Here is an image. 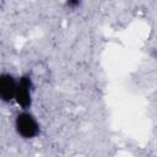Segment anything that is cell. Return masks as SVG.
<instances>
[{"label":"cell","instance_id":"obj_1","mask_svg":"<svg viewBox=\"0 0 157 157\" xmlns=\"http://www.w3.org/2000/svg\"><path fill=\"white\" fill-rule=\"evenodd\" d=\"M15 129L23 139H33L39 134V124L28 110H22L16 115Z\"/></svg>","mask_w":157,"mask_h":157},{"label":"cell","instance_id":"obj_2","mask_svg":"<svg viewBox=\"0 0 157 157\" xmlns=\"http://www.w3.org/2000/svg\"><path fill=\"white\" fill-rule=\"evenodd\" d=\"M32 93H33V82L31 76L23 75L18 78L17 90L15 96V102L22 110H27L32 105Z\"/></svg>","mask_w":157,"mask_h":157},{"label":"cell","instance_id":"obj_3","mask_svg":"<svg viewBox=\"0 0 157 157\" xmlns=\"http://www.w3.org/2000/svg\"><path fill=\"white\" fill-rule=\"evenodd\" d=\"M18 80L9 72H2L0 76V98L4 102L15 101Z\"/></svg>","mask_w":157,"mask_h":157}]
</instances>
